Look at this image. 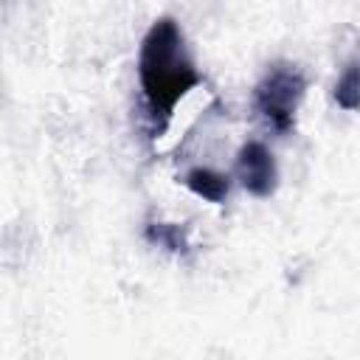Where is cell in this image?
Masks as SVG:
<instances>
[{"mask_svg":"<svg viewBox=\"0 0 360 360\" xmlns=\"http://www.w3.org/2000/svg\"><path fill=\"white\" fill-rule=\"evenodd\" d=\"M236 177L253 197H270L278 186L273 152L259 141H248L236 155Z\"/></svg>","mask_w":360,"mask_h":360,"instance_id":"3957f363","label":"cell"},{"mask_svg":"<svg viewBox=\"0 0 360 360\" xmlns=\"http://www.w3.org/2000/svg\"><path fill=\"white\" fill-rule=\"evenodd\" d=\"M138 82L143 90L149 121L163 129L177 101L200 84V73L186 48V37L172 17L152 22L138 53Z\"/></svg>","mask_w":360,"mask_h":360,"instance_id":"6da1fadb","label":"cell"},{"mask_svg":"<svg viewBox=\"0 0 360 360\" xmlns=\"http://www.w3.org/2000/svg\"><path fill=\"white\" fill-rule=\"evenodd\" d=\"M183 183H186L188 191H194L197 197H202V200H208V202H217V205L225 202V197H228V191H231L228 174H222V172H217V169H208V166H197V169L186 172Z\"/></svg>","mask_w":360,"mask_h":360,"instance_id":"277c9868","label":"cell"},{"mask_svg":"<svg viewBox=\"0 0 360 360\" xmlns=\"http://www.w3.org/2000/svg\"><path fill=\"white\" fill-rule=\"evenodd\" d=\"M146 239L163 250L172 253H186L188 250V233L186 228L174 225V222H149L146 225Z\"/></svg>","mask_w":360,"mask_h":360,"instance_id":"5b68a950","label":"cell"},{"mask_svg":"<svg viewBox=\"0 0 360 360\" xmlns=\"http://www.w3.org/2000/svg\"><path fill=\"white\" fill-rule=\"evenodd\" d=\"M335 101L343 110H360V59H352L335 82Z\"/></svg>","mask_w":360,"mask_h":360,"instance_id":"8992f818","label":"cell"},{"mask_svg":"<svg viewBox=\"0 0 360 360\" xmlns=\"http://www.w3.org/2000/svg\"><path fill=\"white\" fill-rule=\"evenodd\" d=\"M304 93H307L304 73L290 62H276L253 90V107L267 127L284 135L295 127V115Z\"/></svg>","mask_w":360,"mask_h":360,"instance_id":"7a4b0ae2","label":"cell"}]
</instances>
